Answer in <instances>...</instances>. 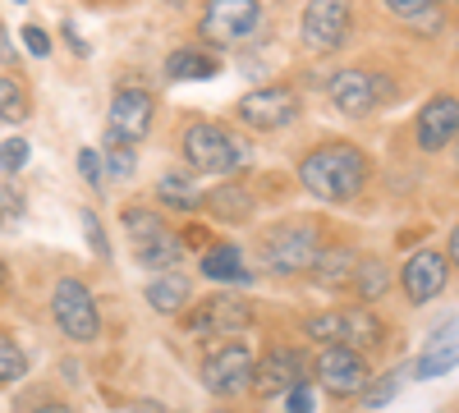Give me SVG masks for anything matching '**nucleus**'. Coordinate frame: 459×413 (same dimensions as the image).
I'll return each instance as SVG.
<instances>
[{"label":"nucleus","mask_w":459,"mask_h":413,"mask_svg":"<svg viewBox=\"0 0 459 413\" xmlns=\"http://www.w3.org/2000/svg\"><path fill=\"white\" fill-rule=\"evenodd\" d=\"M32 116V97L19 79L10 73H0V125H23Z\"/></svg>","instance_id":"nucleus-26"},{"label":"nucleus","mask_w":459,"mask_h":413,"mask_svg":"<svg viewBox=\"0 0 459 413\" xmlns=\"http://www.w3.org/2000/svg\"><path fill=\"white\" fill-rule=\"evenodd\" d=\"M203 207H207L216 220H248V216H253V194L239 189V184H221V189L203 194Z\"/></svg>","instance_id":"nucleus-25"},{"label":"nucleus","mask_w":459,"mask_h":413,"mask_svg":"<svg viewBox=\"0 0 459 413\" xmlns=\"http://www.w3.org/2000/svg\"><path fill=\"white\" fill-rule=\"evenodd\" d=\"M322 248L326 244H322L313 220H281L276 230H266V239H262V267L272 276H285V280L313 276Z\"/></svg>","instance_id":"nucleus-3"},{"label":"nucleus","mask_w":459,"mask_h":413,"mask_svg":"<svg viewBox=\"0 0 459 413\" xmlns=\"http://www.w3.org/2000/svg\"><path fill=\"white\" fill-rule=\"evenodd\" d=\"M455 138H459V97L437 92L432 101H423V110H418L413 142L423 147V152H441V147H450Z\"/></svg>","instance_id":"nucleus-16"},{"label":"nucleus","mask_w":459,"mask_h":413,"mask_svg":"<svg viewBox=\"0 0 459 413\" xmlns=\"http://www.w3.org/2000/svg\"><path fill=\"white\" fill-rule=\"evenodd\" d=\"M303 335L317 345H350L359 354H372L386 345V322H381L368 304H354V308H326V313H313L303 322Z\"/></svg>","instance_id":"nucleus-2"},{"label":"nucleus","mask_w":459,"mask_h":413,"mask_svg":"<svg viewBox=\"0 0 459 413\" xmlns=\"http://www.w3.org/2000/svg\"><path fill=\"white\" fill-rule=\"evenodd\" d=\"M446 285H450V257L446 253H437V248L409 253L404 271H400V289H404V298H409L413 308H423V304H432V298H441Z\"/></svg>","instance_id":"nucleus-15"},{"label":"nucleus","mask_w":459,"mask_h":413,"mask_svg":"<svg viewBox=\"0 0 459 413\" xmlns=\"http://www.w3.org/2000/svg\"><path fill=\"white\" fill-rule=\"evenodd\" d=\"M266 14L257 0H203L198 37L207 47H244L262 32Z\"/></svg>","instance_id":"nucleus-5"},{"label":"nucleus","mask_w":459,"mask_h":413,"mask_svg":"<svg viewBox=\"0 0 459 413\" xmlns=\"http://www.w3.org/2000/svg\"><path fill=\"white\" fill-rule=\"evenodd\" d=\"M5 280H10V271H5V262H0V289H5Z\"/></svg>","instance_id":"nucleus-41"},{"label":"nucleus","mask_w":459,"mask_h":413,"mask_svg":"<svg viewBox=\"0 0 459 413\" xmlns=\"http://www.w3.org/2000/svg\"><path fill=\"white\" fill-rule=\"evenodd\" d=\"M23 372H28V354H23V345L14 340L10 331H0V386H14Z\"/></svg>","instance_id":"nucleus-28"},{"label":"nucleus","mask_w":459,"mask_h":413,"mask_svg":"<svg viewBox=\"0 0 459 413\" xmlns=\"http://www.w3.org/2000/svg\"><path fill=\"white\" fill-rule=\"evenodd\" d=\"M350 289H354V298L359 304H377V298H386V289H391V267L381 257H359V267H354V280H350Z\"/></svg>","instance_id":"nucleus-24"},{"label":"nucleus","mask_w":459,"mask_h":413,"mask_svg":"<svg viewBox=\"0 0 459 413\" xmlns=\"http://www.w3.org/2000/svg\"><path fill=\"white\" fill-rule=\"evenodd\" d=\"M125 230H129V244H147V239L166 235V216L157 207H129L125 211Z\"/></svg>","instance_id":"nucleus-27"},{"label":"nucleus","mask_w":459,"mask_h":413,"mask_svg":"<svg viewBox=\"0 0 459 413\" xmlns=\"http://www.w3.org/2000/svg\"><path fill=\"white\" fill-rule=\"evenodd\" d=\"M285 409L290 413H317V400H313V382H303L285 395Z\"/></svg>","instance_id":"nucleus-34"},{"label":"nucleus","mask_w":459,"mask_h":413,"mask_svg":"<svg viewBox=\"0 0 459 413\" xmlns=\"http://www.w3.org/2000/svg\"><path fill=\"white\" fill-rule=\"evenodd\" d=\"M354 267H359V253L350 244H326L322 257H317V267H313V280L322 289H344L354 280Z\"/></svg>","instance_id":"nucleus-21"},{"label":"nucleus","mask_w":459,"mask_h":413,"mask_svg":"<svg viewBox=\"0 0 459 413\" xmlns=\"http://www.w3.org/2000/svg\"><path fill=\"white\" fill-rule=\"evenodd\" d=\"M253 367H257V358L239 335L235 340H216L203 358V386L216 400H239L244 391H253Z\"/></svg>","instance_id":"nucleus-7"},{"label":"nucleus","mask_w":459,"mask_h":413,"mask_svg":"<svg viewBox=\"0 0 459 413\" xmlns=\"http://www.w3.org/2000/svg\"><path fill=\"white\" fill-rule=\"evenodd\" d=\"M372 179V157L359 142H317L299 157V184L322 202H354Z\"/></svg>","instance_id":"nucleus-1"},{"label":"nucleus","mask_w":459,"mask_h":413,"mask_svg":"<svg viewBox=\"0 0 459 413\" xmlns=\"http://www.w3.org/2000/svg\"><path fill=\"white\" fill-rule=\"evenodd\" d=\"M303 382H308V358H303V349H290V345L266 349L253 367V395H262V400L290 395Z\"/></svg>","instance_id":"nucleus-14"},{"label":"nucleus","mask_w":459,"mask_h":413,"mask_svg":"<svg viewBox=\"0 0 459 413\" xmlns=\"http://www.w3.org/2000/svg\"><path fill=\"white\" fill-rule=\"evenodd\" d=\"M157 202L170 211H198L203 207V179L194 170H166L157 179Z\"/></svg>","instance_id":"nucleus-19"},{"label":"nucleus","mask_w":459,"mask_h":413,"mask_svg":"<svg viewBox=\"0 0 459 413\" xmlns=\"http://www.w3.org/2000/svg\"><path fill=\"white\" fill-rule=\"evenodd\" d=\"M235 110H239V125H248L257 133H281L299 120V92L285 83H266V88L244 92Z\"/></svg>","instance_id":"nucleus-11"},{"label":"nucleus","mask_w":459,"mask_h":413,"mask_svg":"<svg viewBox=\"0 0 459 413\" xmlns=\"http://www.w3.org/2000/svg\"><path fill=\"white\" fill-rule=\"evenodd\" d=\"M313 372H317V386L326 395H335V400H359L368 391V382H372L368 354H359L350 345H322Z\"/></svg>","instance_id":"nucleus-9"},{"label":"nucleus","mask_w":459,"mask_h":413,"mask_svg":"<svg viewBox=\"0 0 459 413\" xmlns=\"http://www.w3.org/2000/svg\"><path fill=\"white\" fill-rule=\"evenodd\" d=\"M152 116H157V101L147 88H115L110 97V116H106V142H143L152 133Z\"/></svg>","instance_id":"nucleus-13"},{"label":"nucleus","mask_w":459,"mask_h":413,"mask_svg":"<svg viewBox=\"0 0 459 413\" xmlns=\"http://www.w3.org/2000/svg\"><path fill=\"white\" fill-rule=\"evenodd\" d=\"M248 322H253V308L239 294H212L203 304H188V317H184V326L203 335V340H235V335L248 331Z\"/></svg>","instance_id":"nucleus-10"},{"label":"nucleus","mask_w":459,"mask_h":413,"mask_svg":"<svg viewBox=\"0 0 459 413\" xmlns=\"http://www.w3.org/2000/svg\"><path fill=\"white\" fill-rule=\"evenodd\" d=\"M79 220H83V235H88V244H92V253H97V257L106 262V257H110V244H106V230H101V220H97L92 211H83Z\"/></svg>","instance_id":"nucleus-33"},{"label":"nucleus","mask_w":459,"mask_h":413,"mask_svg":"<svg viewBox=\"0 0 459 413\" xmlns=\"http://www.w3.org/2000/svg\"><path fill=\"white\" fill-rule=\"evenodd\" d=\"M446 257H450V267H459V225L450 230V253H446Z\"/></svg>","instance_id":"nucleus-40"},{"label":"nucleus","mask_w":459,"mask_h":413,"mask_svg":"<svg viewBox=\"0 0 459 413\" xmlns=\"http://www.w3.org/2000/svg\"><path fill=\"white\" fill-rule=\"evenodd\" d=\"M179 147H184V161H188V170H194V175L198 170L203 175H235L248 161V147L230 129L212 125V120H194V125L184 129Z\"/></svg>","instance_id":"nucleus-4"},{"label":"nucleus","mask_w":459,"mask_h":413,"mask_svg":"<svg viewBox=\"0 0 459 413\" xmlns=\"http://www.w3.org/2000/svg\"><path fill=\"white\" fill-rule=\"evenodd\" d=\"M23 216V198L14 194V189H0V220H5V225H14Z\"/></svg>","instance_id":"nucleus-36"},{"label":"nucleus","mask_w":459,"mask_h":413,"mask_svg":"<svg viewBox=\"0 0 459 413\" xmlns=\"http://www.w3.org/2000/svg\"><path fill=\"white\" fill-rule=\"evenodd\" d=\"M51 317H56L60 335L74 340V345H92L101 335V308H97L92 289L79 276L56 280V289H51Z\"/></svg>","instance_id":"nucleus-6"},{"label":"nucleus","mask_w":459,"mask_h":413,"mask_svg":"<svg viewBox=\"0 0 459 413\" xmlns=\"http://www.w3.org/2000/svg\"><path fill=\"white\" fill-rule=\"evenodd\" d=\"M203 276L216 280V285H248L253 276L244 271V253L239 244H216L203 253Z\"/></svg>","instance_id":"nucleus-22"},{"label":"nucleus","mask_w":459,"mask_h":413,"mask_svg":"<svg viewBox=\"0 0 459 413\" xmlns=\"http://www.w3.org/2000/svg\"><path fill=\"white\" fill-rule=\"evenodd\" d=\"M28 166V138H5L0 142V175H19Z\"/></svg>","instance_id":"nucleus-30"},{"label":"nucleus","mask_w":459,"mask_h":413,"mask_svg":"<svg viewBox=\"0 0 459 413\" xmlns=\"http://www.w3.org/2000/svg\"><path fill=\"white\" fill-rule=\"evenodd\" d=\"M221 73V60L203 47H179L170 60H166V79L170 83H203V79H216Z\"/></svg>","instance_id":"nucleus-20"},{"label":"nucleus","mask_w":459,"mask_h":413,"mask_svg":"<svg viewBox=\"0 0 459 413\" xmlns=\"http://www.w3.org/2000/svg\"><path fill=\"white\" fill-rule=\"evenodd\" d=\"M386 10L400 14V19L409 23V19H418V14H428V10H432V0H386Z\"/></svg>","instance_id":"nucleus-35"},{"label":"nucleus","mask_w":459,"mask_h":413,"mask_svg":"<svg viewBox=\"0 0 459 413\" xmlns=\"http://www.w3.org/2000/svg\"><path fill=\"white\" fill-rule=\"evenodd\" d=\"M455 367H459V317H446L423 340V349H418L413 377L418 382H437V377H446V372H455Z\"/></svg>","instance_id":"nucleus-17"},{"label":"nucleus","mask_w":459,"mask_h":413,"mask_svg":"<svg viewBox=\"0 0 459 413\" xmlns=\"http://www.w3.org/2000/svg\"><path fill=\"white\" fill-rule=\"evenodd\" d=\"M400 382H404V372H391V377H381V382H368V395H363V404H368L372 413H377V409H386V404L395 400Z\"/></svg>","instance_id":"nucleus-29"},{"label":"nucleus","mask_w":459,"mask_h":413,"mask_svg":"<svg viewBox=\"0 0 459 413\" xmlns=\"http://www.w3.org/2000/svg\"><path fill=\"white\" fill-rule=\"evenodd\" d=\"M0 65H19V51H14V42H10V28L5 23H0Z\"/></svg>","instance_id":"nucleus-38"},{"label":"nucleus","mask_w":459,"mask_h":413,"mask_svg":"<svg viewBox=\"0 0 459 413\" xmlns=\"http://www.w3.org/2000/svg\"><path fill=\"white\" fill-rule=\"evenodd\" d=\"M432 5H441V0H432Z\"/></svg>","instance_id":"nucleus-42"},{"label":"nucleus","mask_w":459,"mask_h":413,"mask_svg":"<svg viewBox=\"0 0 459 413\" xmlns=\"http://www.w3.org/2000/svg\"><path fill=\"white\" fill-rule=\"evenodd\" d=\"M194 304V280L179 276V271H161L157 280H147V308L161 313V317H179Z\"/></svg>","instance_id":"nucleus-18"},{"label":"nucleus","mask_w":459,"mask_h":413,"mask_svg":"<svg viewBox=\"0 0 459 413\" xmlns=\"http://www.w3.org/2000/svg\"><path fill=\"white\" fill-rule=\"evenodd\" d=\"M395 92H400L395 79H381V73H372V69H340L331 79V88H326L331 106L340 110V116H350V120L372 116L377 106L395 101Z\"/></svg>","instance_id":"nucleus-8"},{"label":"nucleus","mask_w":459,"mask_h":413,"mask_svg":"<svg viewBox=\"0 0 459 413\" xmlns=\"http://www.w3.org/2000/svg\"><path fill=\"white\" fill-rule=\"evenodd\" d=\"M79 175L97 189V184L106 179V157H101V152H92V147H83V152H79Z\"/></svg>","instance_id":"nucleus-32"},{"label":"nucleus","mask_w":459,"mask_h":413,"mask_svg":"<svg viewBox=\"0 0 459 413\" xmlns=\"http://www.w3.org/2000/svg\"><path fill=\"white\" fill-rule=\"evenodd\" d=\"M350 28H354V5L350 0H308V5H303L299 32H303V47L317 51V56L340 51L344 37H350Z\"/></svg>","instance_id":"nucleus-12"},{"label":"nucleus","mask_w":459,"mask_h":413,"mask_svg":"<svg viewBox=\"0 0 459 413\" xmlns=\"http://www.w3.org/2000/svg\"><path fill=\"white\" fill-rule=\"evenodd\" d=\"M23 47L42 60V56H51V37H47L42 28H23Z\"/></svg>","instance_id":"nucleus-37"},{"label":"nucleus","mask_w":459,"mask_h":413,"mask_svg":"<svg viewBox=\"0 0 459 413\" xmlns=\"http://www.w3.org/2000/svg\"><path fill=\"white\" fill-rule=\"evenodd\" d=\"M106 170H110V175H120V179H134V170H138L134 147H129V142H110V152H106Z\"/></svg>","instance_id":"nucleus-31"},{"label":"nucleus","mask_w":459,"mask_h":413,"mask_svg":"<svg viewBox=\"0 0 459 413\" xmlns=\"http://www.w3.org/2000/svg\"><path fill=\"white\" fill-rule=\"evenodd\" d=\"M179 257H184V244H179V235H170V230L157 235V239H147V244H134V262H138V267H147L152 276L175 271Z\"/></svg>","instance_id":"nucleus-23"},{"label":"nucleus","mask_w":459,"mask_h":413,"mask_svg":"<svg viewBox=\"0 0 459 413\" xmlns=\"http://www.w3.org/2000/svg\"><path fill=\"white\" fill-rule=\"evenodd\" d=\"M28 413H74L65 400H47V404H37V409H28Z\"/></svg>","instance_id":"nucleus-39"}]
</instances>
